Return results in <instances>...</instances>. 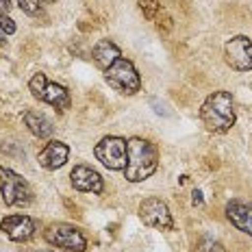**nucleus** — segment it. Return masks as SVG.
<instances>
[{"mask_svg":"<svg viewBox=\"0 0 252 252\" xmlns=\"http://www.w3.org/2000/svg\"><path fill=\"white\" fill-rule=\"evenodd\" d=\"M159 167V148L152 141L130 137L126 141V167L124 176L128 183H144Z\"/></svg>","mask_w":252,"mask_h":252,"instance_id":"1","label":"nucleus"},{"mask_svg":"<svg viewBox=\"0 0 252 252\" xmlns=\"http://www.w3.org/2000/svg\"><path fill=\"white\" fill-rule=\"evenodd\" d=\"M92 57H94V61H96V65L104 72L107 67H111L113 63L122 57V52H120V48L113 44L111 39H100L96 46H94Z\"/></svg>","mask_w":252,"mask_h":252,"instance_id":"15","label":"nucleus"},{"mask_svg":"<svg viewBox=\"0 0 252 252\" xmlns=\"http://www.w3.org/2000/svg\"><path fill=\"white\" fill-rule=\"evenodd\" d=\"M191 202H193V207H202V191H200V189H193Z\"/></svg>","mask_w":252,"mask_h":252,"instance_id":"19","label":"nucleus"},{"mask_svg":"<svg viewBox=\"0 0 252 252\" xmlns=\"http://www.w3.org/2000/svg\"><path fill=\"white\" fill-rule=\"evenodd\" d=\"M139 218L144 224L159 230H172L174 228V220H172L170 207L161 200V198H146L139 204Z\"/></svg>","mask_w":252,"mask_h":252,"instance_id":"8","label":"nucleus"},{"mask_svg":"<svg viewBox=\"0 0 252 252\" xmlns=\"http://www.w3.org/2000/svg\"><path fill=\"white\" fill-rule=\"evenodd\" d=\"M139 9L148 20H159V13H163L159 0H139Z\"/></svg>","mask_w":252,"mask_h":252,"instance_id":"16","label":"nucleus"},{"mask_svg":"<svg viewBox=\"0 0 252 252\" xmlns=\"http://www.w3.org/2000/svg\"><path fill=\"white\" fill-rule=\"evenodd\" d=\"M0 230L7 235L11 241H29L35 235V222L29 215H7V218L0 222Z\"/></svg>","mask_w":252,"mask_h":252,"instance_id":"11","label":"nucleus"},{"mask_svg":"<svg viewBox=\"0 0 252 252\" xmlns=\"http://www.w3.org/2000/svg\"><path fill=\"white\" fill-rule=\"evenodd\" d=\"M2 41H4V39H2V35H0V44H2Z\"/></svg>","mask_w":252,"mask_h":252,"instance_id":"22","label":"nucleus"},{"mask_svg":"<svg viewBox=\"0 0 252 252\" xmlns=\"http://www.w3.org/2000/svg\"><path fill=\"white\" fill-rule=\"evenodd\" d=\"M0 196L7 207H29L33 202V191L29 183L13 170L0 165Z\"/></svg>","mask_w":252,"mask_h":252,"instance_id":"4","label":"nucleus"},{"mask_svg":"<svg viewBox=\"0 0 252 252\" xmlns=\"http://www.w3.org/2000/svg\"><path fill=\"white\" fill-rule=\"evenodd\" d=\"M15 29H18V26H15L13 20L9 18L7 13H0V31H2L4 35H13Z\"/></svg>","mask_w":252,"mask_h":252,"instance_id":"18","label":"nucleus"},{"mask_svg":"<svg viewBox=\"0 0 252 252\" xmlns=\"http://www.w3.org/2000/svg\"><path fill=\"white\" fill-rule=\"evenodd\" d=\"M209 252H226V248H224L222 244H213L211 248H209Z\"/></svg>","mask_w":252,"mask_h":252,"instance_id":"21","label":"nucleus"},{"mask_svg":"<svg viewBox=\"0 0 252 252\" xmlns=\"http://www.w3.org/2000/svg\"><path fill=\"white\" fill-rule=\"evenodd\" d=\"M22 120H24V126L31 130V133L35 135V137L39 139H48L52 135V130H55V126L48 118H46L44 113L39 111H33V109H26L22 113Z\"/></svg>","mask_w":252,"mask_h":252,"instance_id":"14","label":"nucleus"},{"mask_svg":"<svg viewBox=\"0 0 252 252\" xmlns=\"http://www.w3.org/2000/svg\"><path fill=\"white\" fill-rule=\"evenodd\" d=\"M200 120L211 133H228L235 126V120H237L233 96L224 89L209 94L200 107Z\"/></svg>","mask_w":252,"mask_h":252,"instance_id":"2","label":"nucleus"},{"mask_svg":"<svg viewBox=\"0 0 252 252\" xmlns=\"http://www.w3.org/2000/svg\"><path fill=\"white\" fill-rule=\"evenodd\" d=\"M226 218L237 230L252 237V202L230 200L226 204Z\"/></svg>","mask_w":252,"mask_h":252,"instance_id":"13","label":"nucleus"},{"mask_svg":"<svg viewBox=\"0 0 252 252\" xmlns=\"http://www.w3.org/2000/svg\"><path fill=\"white\" fill-rule=\"evenodd\" d=\"M44 239L52 248H61L67 252H83L87 248V239L76 226L65 222H57L44 230Z\"/></svg>","mask_w":252,"mask_h":252,"instance_id":"6","label":"nucleus"},{"mask_svg":"<svg viewBox=\"0 0 252 252\" xmlns=\"http://www.w3.org/2000/svg\"><path fill=\"white\" fill-rule=\"evenodd\" d=\"M48 2H57V0H48Z\"/></svg>","mask_w":252,"mask_h":252,"instance_id":"23","label":"nucleus"},{"mask_svg":"<svg viewBox=\"0 0 252 252\" xmlns=\"http://www.w3.org/2000/svg\"><path fill=\"white\" fill-rule=\"evenodd\" d=\"M94 155L100 163L111 172H120L126 167V139L118 135L102 137L94 148Z\"/></svg>","mask_w":252,"mask_h":252,"instance_id":"7","label":"nucleus"},{"mask_svg":"<svg viewBox=\"0 0 252 252\" xmlns=\"http://www.w3.org/2000/svg\"><path fill=\"white\" fill-rule=\"evenodd\" d=\"M41 2H44V0H18V7L29 15H39L41 9H44Z\"/></svg>","mask_w":252,"mask_h":252,"instance_id":"17","label":"nucleus"},{"mask_svg":"<svg viewBox=\"0 0 252 252\" xmlns=\"http://www.w3.org/2000/svg\"><path fill=\"white\" fill-rule=\"evenodd\" d=\"M29 89L33 94V98H37L39 102H46L55 109H61V111L70 109V104H72L70 92L63 85H59V83H50L44 72L33 74V78L29 81Z\"/></svg>","mask_w":252,"mask_h":252,"instance_id":"3","label":"nucleus"},{"mask_svg":"<svg viewBox=\"0 0 252 252\" xmlns=\"http://www.w3.org/2000/svg\"><path fill=\"white\" fill-rule=\"evenodd\" d=\"M104 78H107V83L115 92L126 94V96H133V94H137L141 89L139 72L135 70V65L128 59H122V57H120L111 67L104 70Z\"/></svg>","mask_w":252,"mask_h":252,"instance_id":"5","label":"nucleus"},{"mask_svg":"<svg viewBox=\"0 0 252 252\" xmlns=\"http://www.w3.org/2000/svg\"><path fill=\"white\" fill-rule=\"evenodd\" d=\"M70 183L76 191H83V193H96V196H100L104 191L102 176L89 165H74V170L70 172Z\"/></svg>","mask_w":252,"mask_h":252,"instance_id":"10","label":"nucleus"},{"mask_svg":"<svg viewBox=\"0 0 252 252\" xmlns=\"http://www.w3.org/2000/svg\"><path fill=\"white\" fill-rule=\"evenodd\" d=\"M11 0H0V13H7L9 15V11H11Z\"/></svg>","mask_w":252,"mask_h":252,"instance_id":"20","label":"nucleus"},{"mask_svg":"<svg viewBox=\"0 0 252 252\" xmlns=\"http://www.w3.org/2000/svg\"><path fill=\"white\" fill-rule=\"evenodd\" d=\"M67 157H70V148L67 144H63L59 139H52L41 148V152L37 155V161L44 170L55 172L67 163Z\"/></svg>","mask_w":252,"mask_h":252,"instance_id":"12","label":"nucleus"},{"mask_svg":"<svg viewBox=\"0 0 252 252\" xmlns=\"http://www.w3.org/2000/svg\"><path fill=\"white\" fill-rule=\"evenodd\" d=\"M224 57L226 63L237 72H250L252 70V39L246 35L228 39L224 46Z\"/></svg>","mask_w":252,"mask_h":252,"instance_id":"9","label":"nucleus"}]
</instances>
